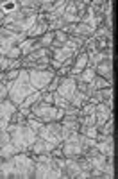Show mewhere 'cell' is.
<instances>
[{
  "label": "cell",
  "instance_id": "3",
  "mask_svg": "<svg viewBox=\"0 0 118 179\" xmlns=\"http://www.w3.org/2000/svg\"><path fill=\"white\" fill-rule=\"evenodd\" d=\"M82 79H84V81H91V79H93V70H86Z\"/></svg>",
  "mask_w": 118,
  "mask_h": 179
},
{
  "label": "cell",
  "instance_id": "2",
  "mask_svg": "<svg viewBox=\"0 0 118 179\" xmlns=\"http://www.w3.org/2000/svg\"><path fill=\"white\" fill-rule=\"evenodd\" d=\"M86 59H88V56L84 54V56H81V59H79V63H77V66L73 68V72L77 73V72H81V68L84 66V63H86Z\"/></svg>",
  "mask_w": 118,
  "mask_h": 179
},
{
  "label": "cell",
  "instance_id": "1",
  "mask_svg": "<svg viewBox=\"0 0 118 179\" xmlns=\"http://www.w3.org/2000/svg\"><path fill=\"white\" fill-rule=\"evenodd\" d=\"M50 73L48 72H32L31 73V83L36 86V88H45V84L50 81Z\"/></svg>",
  "mask_w": 118,
  "mask_h": 179
},
{
  "label": "cell",
  "instance_id": "4",
  "mask_svg": "<svg viewBox=\"0 0 118 179\" xmlns=\"http://www.w3.org/2000/svg\"><path fill=\"white\" fill-rule=\"evenodd\" d=\"M14 7H16V6H14V2H6V6H4V9H6V11H13Z\"/></svg>",
  "mask_w": 118,
  "mask_h": 179
}]
</instances>
